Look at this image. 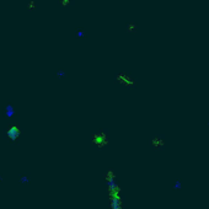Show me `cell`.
Instances as JSON below:
<instances>
[{"label":"cell","mask_w":209,"mask_h":209,"mask_svg":"<svg viewBox=\"0 0 209 209\" xmlns=\"http://www.w3.org/2000/svg\"><path fill=\"white\" fill-rule=\"evenodd\" d=\"M18 184L20 186H30L32 182V175L31 172H20L18 174Z\"/></svg>","instance_id":"1"},{"label":"cell","mask_w":209,"mask_h":209,"mask_svg":"<svg viewBox=\"0 0 209 209\" xmlns=\"http://www.w3.org/2000/svg\"><path fill=\"white\" fill-rule=\"evenodd\" d=\"M75 31H76V36L78 37H82L86 30H85V27H75Z\"/></svg>","instance_id":"3"},{"label":"cell","mask_w":209,"mask_h":209,"mask_svg":"<svg viewBox=\"0 0 209 209\" xmlns=\"http://www.w3.org/2000/svg\"><path fill=\"white\" fill-rule=\"evenodd\" d=\"M55 76H68V73L64 70V69H58L57 71H55Z\"/></svg>","instance_id":"4"},{"label":"cell","mask_w":209,"mask_h":209,"mask_svg":"<svg viewBox=\"0 0 209 209\" xmlns=\"http://www.w3.org/2000/svg\"><path fill=\"white\" fill-rule=\"evenodd\" d=\"M4 182H5V177L3 174H0V184H4Z\"/></svg>","instance_id":"6"},{"label":"cell","mask_w":209,"mask_h":209,"mask_svg":"<svg viewBox=\"0 0 209 209\" xmlns=\"http://www.w3.org/2000/svg\"><path fill=\"white\" fill-rule=\"evenodd\" d=\"M152 145H154V146H164V145H165L164 138H161V137H157V140L152 143Z\"/></svg>","instance_id":"2"},{"label":"cell","mask_w":209,"mask_h":209,"mask_svg":"<svg viewBox=\"0 0 209 209\" xmlns=\"http://www.w3.org/2000/svg\"><path fill=\"white\" fill-rule=\"evenodd\" d=\"M204 127H207V128H209V120H208V122H207V123H204Z\"/></svg>","instance_id":"7"},{"label":"cell","mask_w":209,"mask_h":209,"mask_svg":"<svg viewBox=\"0 0 209 209\" xmlns=\"http://www.w3.org/2000/svg\"><path fill=\"white\" fill-rule=\"evenodd\" d=\"M175 184V189H181V187H182V182H181V180H176L175 182H174Z\"/></svg>","instance_id":"5"}]
</instances>
